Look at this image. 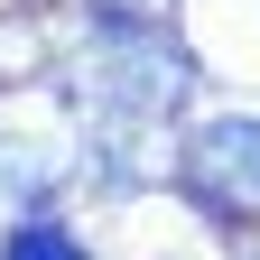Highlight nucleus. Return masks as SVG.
<instances>
[{"instance_id":"nucleus-1","label":"nucleus","mask_w":260,"mask_h":260,"mask_svg":"<svg viewBox=\"0 0 260 260\" xmlns=\"http://www.w3.org/2000/svg\"><path fill=\"white\" fill-rule=\"evenodd\" d=\"M186 186L223 214H260V121H205L186 140Z\"/></svg>"},{"instance_id":"nucleus-2","label":"nucleus","mask_w":260,"mask_h":260,"mask_svg":"<svg viewBox=\"0 0 260 260\" xmlns=\"http://www.w3.org/2000/svg\"><path fill=\"white\" fill-rule=\"evenodd\" d=\"M10 260H93L75 233H56V223H19L10 233Z\"/></svg>"}]
</instances>
